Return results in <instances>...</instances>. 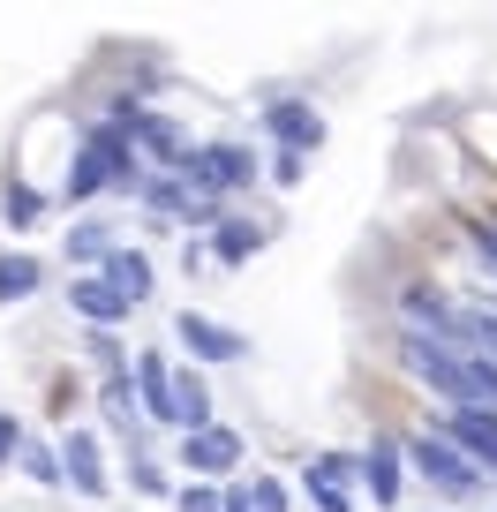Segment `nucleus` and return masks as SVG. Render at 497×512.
<instances>
[{"instance_id":"1","label":"nucleus","mask_w":497,"mask_h":512,"mask_svg":"<svg viewBox=\"0 0 497 512\" xmlns=\"http://www.w3.org/2000/svg\"><path fill=\"white\" fill-rule=\"evenodd\" d=\"M257 181V151L241 144H196L189 159H181V189L196 196V204H226L234 189H249Z\"/></svg>"},{"instance_id":"2","label":"nucleus","mask_w":497,"mask_h":512,"mask_svg":"<svg viewBox=\"0 0 497 512\" xmlns=\"http://www.w3.org/2000/svg\"><path fill=\"white\" fill-rule=\"evenodd\" d=\"M407 460H415L422 475H430V490H437V497H452V505H467V497H482V467L467 460V452L452 445L445 430H422L415 445H407Z\"/></svg>"},{"instance_id":"3","label":"nucleus","mask_w":497,"mask_h":512,"mask_svg":"<svg viewBox=\"0 0 497 512\" xmlns=\"http://www.w3.org/2000/svg\"><path fill=\"white\" fill-rule=\"evenodd\" d=\"M121 121H129V144L144 151V159H159V166H174L181 174V159H189V136H181L174 121H166V113H144V106H121Z\"/></svg>"},{"instance_id":"4","label":"nucleus","mask_w":497,"mask_h":512,"mask_svg":"<svg viewBox=\"0 0 497 512\" xmlns=\"http://www.w3.org/2000/svg\"><path fill=\"white\" fill-rule=\"evenodd\" d=\"M437 430H445L475 467H490V475H497V407H452Z\"/></svg>"},{"instance_id":"5","label":"nucleus","mask_w":497,"mask_h":512,"mask_svg":"<svg viewBox=\"0 0 497 512\" xmlns=\"http://www.w3.org/2000/svg\"><path fill=\"white\" fill-rule=\"evenodd\" d=\"M174 339L196 354V362H241V354H249V339H241V332H226V324L196 317V309H181V317H174Z\"/></svg>"},{"instance_id":"6","label":"nucleus","mask_w":497,"mask_h":512,"mask_svg":"<svg viewBox=\"0 0 497 512\" xmlns=\"http://www.w3.org/2000/svg\"><path fill=\"white\" fill-rule=\"evenodd\" d=\"M362 475L354 460H339V452H324V460H309L302 467V490H309V505L317 512H354V497H347V482Z\"/></svg>"},{"instance_id":"7","label":"nucleus","mask_w":497,"mask_h":512,"mask_svg":"<svg viewBox=\"0 0 497 512\" xmlns=\"http://www.w3.org/2000/svg\"><path fill=\"white\" fill-rule=\"evenodd\" d=\"M264 128H272V136L294 151V159L324 144V113H317V106H302V98H279V106H264Z\"/></svg>"},{"instance_id":"8","label":"nucleus","mask_w":497,"mask_h":512,"mask_svg":"<svg viewBox=\"0 0 497 512\" xmlns=\"http://www.w3.org/2000/svg\"><path fill=\"white\" fill-rule=\"evenodd\" d=\"M61 475H68V490H76V497H106V460H98L91 430H68L61 437Z\"/></svg>"},{"instance_id":"9","label":"nucleus","mask_w":497,"mask_h":512,"mask_svg":"<svg viewBox=\"0 0 497 512\" xmlns=\"http://www.w3.org/2000/svg\"><path fill=\"white\" fill-rule=\"evenodd\" d=\"M181 460H189V475H226V467L241 460V437L219 430V422H211V430H189L181 437Z\"/></svg>"},{"instance_id":"10","label":"nucleus","mask_w":497,"mask_h":512,"mask_svg":"<svg viewBox=\"0 0 497 512\" xmlns=\"http://www.w3.org/2000/svg\"><path fill=\"white\" fill-rule=\"evenodd\" d=\"M136 392H144V407H151V422H159V430H181V415H174V369H166V354H136Z\"/></svg>"},{"instance_id":"11","label":"nucleus","mask_w":497,"mask_h":512,"mask_svg":"<svg viewBox=\"0 0 497 512\" xmlns=\"http://www.w3.org/2000/svg\"><path fill=\"white\" fill-rule=\"evenodd\" d=\"M98 279H106V287L121 294L129 309H144V302H151V264H144V249H113Z\"/></svg>"},{"instance_id":"12","label":"nucleus","mask_w":497,"mask_h":512,"mask_svg":"<svg viewBox=\"0 0 497 512\" xmlns=\"http://www.w3.org/2000/svg\"><path fill=\"white\" fill-rule=\"evenodd\" d=\"M362 482H369V497H377V505H400V445H392V437H369Z\"/></svg>"},{"instance_id":"13","label":"nucleus","mask_w":497,"mask_h":512,"mask_svg":"<svg viewBox=\"0 0 497 512\" xmlns=\"http://www.w3.org/2000/svg\"><path fill=\"white\" fill-rule=\"evenodd\" d=\"M68 309H76L83 324H98V332H106V324H121V317H129V302H121V294H113L106 279H76V287H68Z\"/></svg>"},{"instance_id":"14","label":"nucleus","mask_w":497,"mask_h":512,"mask_svg":"<svg viewBox=\"0 0 497 512\" xmlns=\"http://www.w3.org/2000/svg\"><path fill=\"white\" fill-rule=\"evenodd\" d=\"M98 407H106V422H113L121 437H129V445H136V460H144V415H136V392H129V377H106Z\"/></svg>"},{"instance_id":"15","label":"nucleus","mask_w":497,"mask_h":512,"mask_svg":"<svg viewBox=\"0 0 497 512\" xmlns=\"http://www.w3.org/2000/svg\"><path fill=\"white\" fill-rule=\"evenodd\" d=\"M174 415H181V437L189 430H211V392L196 369H174Z\"/></svg>"},{"instance_id":"16","label":"nucleus","mask_w":497,"mask_h":512,"mask_svg":"<svg viewBox=\"0 0 497 512\" xmlns=\"http://www.w3.org/2000/svg\"><path fill=\"white\" fill-rule=\"evenodd\" d=\"M106 256H113V226L106 219L68 226V264H106Z\"/></svg>"},{"instance_id":"17","label":"nucleus","mask_w":497,"mask_h":512,"mask_svg":"<svg viewBox=\"0 0 497 512\" xmlns=\"http://www.w3.org/2000/svg\"><path fill=\"white\" fill-rule=\"evenodd\" d=\"M257 226H241V219H226L219 234H211V249H219V264H249V256H257Z\"/></svg>"},{"instance_id":"18","label":"nucleus","mask_w":497,"mask_h":512,"mask_svg":"<svg viewBox=\"0 0 497 512\" xmlns=\"http://www.w3.org/2000/svg\"><path fill=\"white\" fill-rule=\"evenodd\" d=\"M23 294H38V264L31 256H0V302H23Z\"/></svg>"},{"instance_id":"19","label":"nucleus","mask_w":497,"mask_h":512,"mask_svg":"<svg viewBox=\"0 0 497 512\" xmlns=\"http://www.w3.org/2000/svg\"><path fill=\"white\" fill-rule=\"evenodd\" d=\"M460 317H467V347L497 369V309H460Z\"/></svg>"},{"instance_id":"20","label":"nucleus","mask_w":497,"mask_h":512,"mask_svg":"<svg viewBox=\"0 0 497 512\" xmlns=\"http://www.w3.org/2000/svg\"><path fill=\"white\" fill-rule=\"evenodd\" d=\"M0 211H8V226H38V219H46V196H38V189H8Z\"/></svg>"},{"instance_id":"21","label":"nucleus","mask_w":497,"mask_h":512,"mask_svg":"<svg viewBox=\"0 0 497 512\" xmlns=\"http://www.w3.org/2000/svg\"><path fill=\"white\" fill-rule=\"evenodd\" d=\"M16 460L31 467L38 482H61V452H53V445H38V437H23V452H16Z\"/></svg>"},{"instance_id":"22","label":"nucleus","mask_w":497,"mask_h":512,"mask_svg":"<svg viewBox=\"0 0 497 512\" xmlns=\"http://www.w3.org/2000/svg\"><path fill=\"white\" fill-rule=\"evenodd\" d=\"M241 490H249L257 512H287V482H279V475H257V482H241Z\"/></svg>"},{"instance_id":"23","label":"nucleus","mask_w":497,"mask_h":512,"mask_svg":"<svg viewBox=\"0 0 497 512\" xmlns=\"http://www.w3.org/2000/svg\"><path fill=\"white\" fill-rule=\"evenodd\" d=\"M181 512H226V490H211V482H189V490H181Z\"/></svg>"},{"instance_id":"24","label":"nucleus","mask_w":497,"mask_h":512,"mask_svg":"<svg viewBox=\"0 0 497 512\" xmlns=\"http://www.w3.org/2000/svg\"><path fill=\"white\" fill-rule=\"evenodd\" d=\"M272 181H279V189H294V181H302V159H294V151H279V159H272Z\"/></svg>"},{"instance_id":"25","label":"nucleus","mask_w":497,"mask_h":512,"mask_svg":"<svg viewBox=\"0 0 497 512\" xmlns=\"http://www.w3.org/2000/svg\"><path fill=\"white\" fill-rule=\"evenodd\" d=\"M8 452H23V422L0 415V460H8Z\"/></svg>"},{"instance_id":"26","label":"nucleus","mask_w":497,"mask_h":512,"mask_svg":"<svg viewBox=\"0 0 497 512\" xmlns=\"http://www.w3.org/2000/svg\"><path fill=\"white\" fill-rule=\"evenodd\" d=\"M226 512H257V505H249V490H226Z\"/></svg>"},{"instance_id":"27","label":"nucleus","mask_w":497,"mask_h":512,"mask_svg":"<svg viewBox=\"0 0 497 512\" xmlns=\"http://www.w3.org/2000/svg\"><path fill=\"white\" fill-rule=\"evenodd\" d=\"M490 234H497V219H490Z\"/></svg>"}]
</instances>
